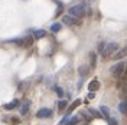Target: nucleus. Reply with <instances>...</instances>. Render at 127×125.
<instances>
[{
	"label": "nucleus",
	"mask_w": 127,
	"mask_h": 125,
	"mask_svg": "<svg viewBox=\"0 0 127 125\" xmlns=\"http://www.w3.org/2000/svg\"><path fill=\"white\" fill-rule=\"evenodd\" d=\"M119 111L124 115V117H127V99H124V101H121L120 102V105H119Z\"/></svg>",
	"instance_id": "nucleus-12"
},
{
	"label": "nucleus",
	"mask_w": 127,
	"mask_h": 125,
	"mask_svg": "<svg viewBox=\"0 0 127 125\" xmlns=\"http://www.w3.org/2000/svg\"><path fill=\"white\" fill-rule=\"evenodd\" d=\"M120 95H121V98L127 99V79L124 81V85H121V88H120Z\"/></svg>",
	"instance_id": "nucleus-17"
},
{
	"label": "nucleus",
	"mask_w": 127,
	"mask_h": 125,
	"mask_svg": "<svg viewBox=\"0 0 127 125\" xmlns=\"http://www.w3.org/2000/svg\"><path fill=\"white\" fill-rule=\"evenodd\" d=\"M127 58V46H124L123 49H120L117 50L114 55H113V59H116V61H120V59H124Z\"/></svg>",
	"instance_id": "nucleus-7"
},
{
	"label": "nucleus",
	"mask_w": 127,
	"mask_h": 125,
	"mask_svg": "<svg viewBox=\"0 0 127 125\" xmlns=\"http://www.w3.org/2000/svg\"><path fill=\"white\" fill-rule=\"evenodd\" d=\"M66 106H68V101L66 99H59L58 101V109L61 111V112L66 109Z\"/></svg>",
	"instance_id": "nucleus-16"
},
{
	"label": "nucleus",
	"mask_w": 127,
	"mask_h": 125,
	"mask_svg": "<svg viewBox=\"0 0 127 125\" xmlns=\"http://www.w3.org/2000/svg\"><path fill=\"white\" fill-rule=\"evenodd\" d=\"M104 46H105V42H100V45H98V53L101 55V52H103Z\"/></svg>",
	"instance_id": "nucleus-24"
},
{
	"label": "nucleus",
	"mask_w": 127,
	"mask_h": 125,
	"mask_svg": "<svg viewBox=\"0 0 127 125\" xmlns=\"http://www.w3.org/2000/svg\"><path fill=\"white\" fill-rule=\"evenodd\" d=\"M61 27H62L61 23H54L52 26H51V32H54V33H55V32H59L61 30Z\"/></svg>",
	"instance_id": "nucleus-22"
},
{
	"label": "nucleus",
	"mask_w": 127,
	"mask_h": 125,
	"mask_svg": "<svg viewBox=\"0 0 127 125\" xmlns=\"http://www.w3.org/2000/svg\"><path fill=\"white\" fill-rule=\"evenodd\" d=\"M88 112H90V114H91L94 118H97V119H105V118L103 117V114H101L100 111L94 109V108H90V111H88Z\"/></svg>",
	"instance_id": "nucleus-13"
},
{
	"label": "nucleus",
	"mask_w": 127,
	"mask_h": 125,
	"mask_svg": "<svg viewBox=\"0 0 127 125\" xmlns=\"http://www.w3.org/2000/svg\"><path fill=\"white\" fill-rule=\"evenodd\" d=\"M36 117L38 118H51L52 117V109L49 108H42L36 112Z\"/></svg>",
	"instance_id": "nucleus-6"
},
{
	"label": "nucleus",
	"mask_w": 127,
	"mask_h": 125,
	"mask_svg": "<svg viewBox=\"0 0 127 125\" xmlns=\"http://www.w3.org/2000/svg\"><path fill=\"white\" fill-rule=\"evenodd\" d=\"M88 70H90V66H79L78 68V72H79L81 76H85L88 73Z\"/></svg>",
	"instance_id": "nucleus-21"
},
{
	"label": "nucleus",
	"mask_w": 127,
	"mask_h": 125,
	"mask_svg": "<svg viewBox=\"0 0 127 125\" xmlns=\"http://www.w3.org/2000/svg\"><path fill=\"white\" fill-rule=\"evenodd\" d=\"M6 122H10V124L16 125V124H19V122H20V119H19V118H16V117H13V118H6Z\"/></svg>",
	"instance_id": "nucleus-23"
},
{
	"label": "nucleus",
	"mask_w": 127,
	"mask_h": 125,
	"mask_svg": "<svg viewBox=\"0 0 127 125\" xmlns=\"http://www.w3.org/2000/svg\"><path fill=\"white\" fill-rule=\"evenodd\" d=\"M117 50H119V43H116V42H108V43H105L103 52H101V56H103V58H113V55H114Z\"/></svg>",
	"instance_id": "nucleus-2"
},
{
	"label": "nucleus",
	"mask_w": 127,
	"mask_h": 125,
	"mask_svg": "<svg viewBox=\"0 0 127 125\" xmlns=\"http://www.w3.org/2000/svg\"><path fill=\"white\" fill-rule=\"evenodd\" d=\"M68 15L74 16L77 19H81L82 16L85 15V4H75V6H71L68 9Z\"/></svg>",
	"instance_id": "nucleus-3"
},
{
	"label": "nucleus",
	"mask_w": 127,
	"mask_h": 125,
	"mask_svg": "<svg viewBox=\"0 0 127 125\" xmlns=\"http://www.w3.org/2000/svg\"><path fill=\"white\" fill-rule=\"evenodd\" d=\"M54 91H55V94L58 95V96H59L61 99H62L64 96H65V91H64V89H62V88H61V86L55 85V86H54Z\"/></svg>",
	"instance_id": "nucleus-18"
},
{
	"label": "nucleus",
	"mask_w": 127,
	"mask_h": 125,
	"mask_svg": "<svg viewBox=\"0 0 127 125\" xmlns=\"http://www.w3.org/2000/svg\"><path fill=\"white\" fill-rule=\"evenodd\" d=\"M33 38L35 39H42V38H45L46 36V32L43 30V29H38V30H33Z\"/></svg>",
	"instance_id": "nucleus-11"
},
{
	"label": "nucleus",
	"mask_w": 127,
	"mask_h": 125,
	"mask_svg": "<svg viewBox=\"0 0 127 125\" xmlns=\"http://www.w3.org/2000/svg\"><path fill=\"white\" fill-rule=\"evenodd\" d=\"M108 125H119V122H117V119H116V118H113V119H110Z\"/></svg>",
	"instance_id": "nucleus-25"
},
{
	"label": "nucleus",
	"mask_w": 127,
	"mask_h": 125,
	"mask_svg": "<svg viewBox=\"0 0 127 125\" xmlns=\"http://www.w3.org/2000/svg\"><path fill=\"white\" fill-rule=\"evenodd\" d=\"M78 121H79V117H78V115H75V117L69 118V119L66 121V124H65V125H77V124H78Z\"/></svg>",
	"instance_id": "nucleus-20"
},
{
	"label": "nucleus",
	"mask_w": 127,
	"mask_h": 125,
	"mask_svg": "<svg viewBox=\"0 0 127 125\" xmlns=\"http://www.w3.org/2000/svg\"><path fill=\"white\" fill-rule=\"evenodd\" d=\"M62 23L68 24V26H74V24H78L79 23V19L74 17L71 15H64L62 16Z\"/></svg>",
	"instance_id": "nucleus-5"
},
{
	"label": "nucleus",
	"mask_w": 127,
	"mask_h": 125,
	"mask_svg": "<svg viewBox=\"0 0 127 125\" xmlns=\"http://www.w3.org/2000/svg\"><path fill=\"white\" fill-rule=\"evenodd\" d=\"M100 89V82H98V79H93L90 83H88V91L90 92H95V91H98Z\"/></svg>",
	"instance_id": "nucleus-9"
},
{
	"label": "nucleus",
	"mask_w": 127,
	"mask_h": 125,
	"mask_svg": "<svg viewBox=\"0 0 127 125\" xmlns=\"http://www.w3.org/2000/svg\"><path fill=\"white\" fill-rule=\"evenodd\" d=\"M79 104H81V101H79V99H75V101H74V102L71 104V105L68 106V109H66V115H71V112H72L74 109H75L77 106H78Z\"/></svg>",
	"instance_id": "nucleus-14"
},
{
	"label": "nucleus",
	"mask_w": 127,
	"mask_h": 125,
	"mask_svg": "<svg viewBox=\"0 0 127 125\" xmlns=\"http://www.w3.org/2000/svg\"><path fill=\"white\" fill-rule=\"evenodd\" d=\"M17 105H20V101H19V99H13V101L7 102L6 105H3V108H4V109H7V111H10V109L17 108Z\"/></svg>",
	"instance_id": "nucleus-10"
},
{
	"label": "nucleus",
	"mask_w": 127,
	"mask_h": 125,
	"mask_svg": "<svg viewBox=\"0 0 127 125\" xmlns=\"http://www.w3.org/2000/svg\"><path fill=\"white\" fill-rule=\"evenodd\" d=\"M90 59H91V69H94L95 65H97V55H95V52H90Z\"/></svg>",
	"instance_id": "nucleus-19"
},
{
	"label": "nucleus",
	"mask_w": 127,
	"mask_h": 125,
	"mask_svg": "<svg viewBox=\"0 0 127 125\" xmlns=\"http://www.w3.org/2000/svg\"><path fill=\"white\" fill-rule=\"evenodd\" d=\"M29 108H31V101H28V99H26L23 104H20V115L25 117V115L29 112Z\"/></svg>",
	"instance_id": "nucleus-8"
},
{
	"label": "nucleus",
	"mask_w": 127,
	"mask_h": 125,
	"mask_svg": "<svg viewBox=\"0 0 127 125\" xmlns=\"http://www.w3.org/2000/svg\"><path fill=\"white\" fill-rule=\"evenodd\" d=\"M19 46H23V47H28V46H32L33 45V38L32 36H26V38H22V39H15V40H10Z\"/></svg>",
	"instance_id": "nucleus-4"
},
{
	"label": "nucleus",
	"mask_w": 127,
	"mask_h": 125,
	"mask_svg": "<svg viewBox=\"0 0 127 125\" xmlns=\"http://www.w3.org/2000/svg\"><path fill=\"white\" fill-rule=\"evenodd\" d=\"M94 96H95V95H94V92H91V94H88V98H90V99H93Z\"/></svg>",
	"instance_id": "nucleus-26"
},
{
	"label": "nucleus",
	"mask_w": 127,
	"mask_h": 125,
	"mask_svg": "<svg viewBox=\"0 0 127 125\" xmlns=\"http://www.w3.org/2000/svg\"><path fill=\"white\" fill-rule=\"evenodd\" d=\"M100 112L103 114V117L105 118V119H110L111 112H110V109H108L107 106H104V105H101V108H100Z\"/></svg>",
	"instance_id": "nucleus-15"
},
{
	"label": "nucleus",
	"mask_w": 127,
	"mask_h": 125,
	"mask_svg": "<svg viewBox=\"0 0 127 125\" xmlns=\"http://www.w3.org/2000/svg\"><path fill=\"white\" fill-rule=\"evenodd\" d=\"M110 72L114 76H117V78L127 76V61H120L116 65H113L110 68Z\"/></svg>",
	"instance_id": "nucleus-1"
}]
</instances>
